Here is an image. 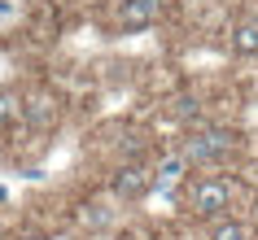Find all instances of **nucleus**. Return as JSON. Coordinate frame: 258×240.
<instances>
[{"mask_svg":"<svg viewBox=\"0 0 258 240\" xmlns=\"http://www.w3.org/2000/svg\"><path fill=\"white\" fill-rule=\"evenodd\" d=\"M236 131L232 127H219V122H197L184 131V140L175 144V153L188 162V171H223L232 157H236Z\"/></svg>","mask_w":258,"mask_h":240,"instance_id":"nucleus-2","label":"nucleus"},{"mask_svg":"<svg viewBox=\"0 0 258 240\" xmlns=\"http://www.w3.org/2000/svg\"><path fill=\"white\" fill-rule=\"evenodd\" d=\"M206 240H258V227L245 214H228V218L206 223Z\"/></svg>","mask_w":258,"mask_h":240,"instance_id":"nucleus-5","label":"nucleus"},{"mask_svg":"<svg viewBox=\"0 0 258 240\" xmlns=\"http://www.w3.org/2000/svg\"><path fill=\"white\" fill-rule=\"evenodd\" d=\"M162 14V0H127L122 5V27H149Z\"/></svg>","mask_w":258,"mask_h":240,"instance_id":"nucleus-6","label":"nucleus"},{"mask_svg":"<svg viewBox=\"0 0 258 240\" xmlns=\"http://www.w3.org/2000/svg\"><path fill=\"white\" fill-rule=\"evenodd\" d=\"M18 114H22V101H18L14 92H0V131H5V127H9Z\"/></svg>","mask_w":258,"mask_h":240,"instance_id":"nucleus-9","label":"nucleus"},{"mask_svg":"<svg viewBox=\"0 0 258 240\" xmlns=\"http://www.w3.org/2000/svg\"><path fill=\"white\" fill-rule=\"evenodd\" d=\"M179 205L197 223H215L228 214H241V179L228 171H202L188 175V184L179 188Z\"/></svg>","mask_w":258,"mask_h":240,"instance_id":"nucleus-1","label":"nucleus"},{"mask_svg":"<svg viewBox=\"0 0 258 240\" xmlns=\"http://www.w3.org/2000/svg\"><path fill=\"white\" fill-rule=\"evenodd\" d=\"M18 118H27L31 127H48V122L57 118V105L48 101V96H31L27 105H22V114H18Z\"/></svg>","mask_w":258,"mask_h":240,"instance_id":"nucleus-7","label":"nucleus"},{"mask_svg":"<svg viewBox=\"0 0 258 240\" xmlns=\"http://www.w3.org/2000/svg\"><path fill=\"white\" fill-rule=\"evenodd\" d=\"M83 223H88V227H109V223H114V214H109L105 205H83Z\"/></svg>","mask_w":258,"mask_h":240,"instance_id":"nucleus-10","label":"nucleus"},{"mask_svg":"<svg viewBox=\"0 0 258 240\" xmlns=\"http://www.w3.org/2000/svg\"><path fill=\"white\" fill-rule=\"evenodd\" d=\"M149 171H153V192H162V197H179V188L188 184V175H192L188 162L179 157L175 148H171V153H162Z\"/></svg>","mask_w":258,"mask_h":240,"instance_id":"nucleus-4","label":"nucleus"},{"mask_svg":"<svg viewBox=\"0 0 258 240\" xmlns=\"http://www.w3.org/2000/svg\"><path fill=\"white\" fill-rule=\"evenodd\" d=\"M109 192H114L118 201H145L153 192L149 162H122L118 171H114V179H109Z\"/></svg>","mask_w":258,"mask_h":240,"instance_id":"nucleus-3","label":"nucleus"},{"mask_svg":"<svg viewBox=\"0 0 258 240\" xmlns=\"http://www.w3.org/2000/svg\"><path fill=\"white\" fill-rule=\"evenodd\" d=\"M232 48L241 57H258V22H241L232 31Z\"/></svg>","mask_w":258,"mask_h":240,"instance_id":"nucleus-8","label":"nucleus"}]
</instances>
